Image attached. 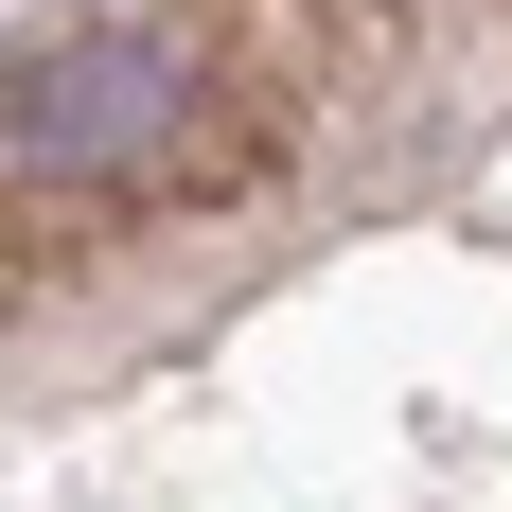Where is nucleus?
I'll return each mask as SVG.
<instances>
[{
    "label": "nucleus",
    "mask_w": 512,
    "mask_h": 512,
    "mask_svg": "<svg viewBox=\"0 0 512 512\" xmlns=\"http://www.w3.org/2000/svg\"><path fill=\"white\" fill-rule=\"evenodd\" d=\"M195 106H212V36H159V18H89V36L18 53V195H89Z\"/></svg>",
    "instance_id": "obj_1"
}]
</instances>
